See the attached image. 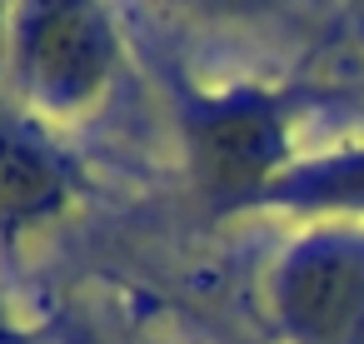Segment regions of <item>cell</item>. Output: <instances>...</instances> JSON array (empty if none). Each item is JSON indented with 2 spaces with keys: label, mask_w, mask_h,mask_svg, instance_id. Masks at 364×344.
I'll list each match as a JSON object with an SVG mask.
<instances>
[{
  "label": "cell",
  "mask_w": 364,
  "mask_h": 344,
  "mask_svg": "<svg viewBox=\"0 0 364 344\" xmlns=\"http://www.w3.org/2000/svg\"><path fill=\"white\" fill-rule=\"evenodd\" d=\"M190 150H195L200 180L215 195H225V200L264 195L279 180L274 170L284 160V120L259 95L220 100V105H210V110L195 115Z\"/></svg>",
  "instance_id": "obj_3"
},
{
  "label": "cell",
  "mask_w": 364,
  "mask_h": 344,
  "mask_svg": "<svg viewBox=\"0 0 364 344\" xmlns=\"http://www.w3.org/2000/svg\"><path fill=\"white\" fill-rule=\"evenodd\" d=\"M215 6H235V11H245V6H259V0H215Z\"/></svg>",
  "instance_id": "obj_6"
},
{
  "label": "cell",
  "mask_w": 364,
  "mask_h": 344,
  "mask_svg": "<svg viewBox=\"0 0 364 344\" xmlns=\"http://www.w3.org/2000/svg\"><path fill=\"white\" fill-rule=\"evenodd\" d=\"M274 309L299 344H364V220L304 235L274 269Z\"/></svg>",
  "instance_id": "obj_1"
},
{
  "label": "cell",
  "mask_w": 364,
  "mask_h": 344,
  "mask_svg": "<svg viewBox=\"0 0 364 344\" xmlns=\"http://www.w3.org/2000/svg\"><path fill=\"white\" fill-rule=\"evenodd\" d=\"M6 6H11V0H0V11H6Z\"/></svg>",
  "instance_id": "obj_7"
},
{
  "label": "cell",
  "mask_w": 364,
  "mask_h": 344,
  "mask_svg": "<svg viewBox=\"0 0 364 344\" xmlns=\"http://www.w3.org/2000/svg\"><path fill=\"white\" fill-rule=\"evenodd\" d=\"M264 200L274 205H294V210H314V215H344V220H364V145L359 150H339L324 155L294 175H279Z\"/></svg>",
  "instance_id": "obj_5"
},
{
  "label": "cell",
  "mask_w": 364,
  "mask_h": 344,
  "mask_svg": "<svg viewBox=\"0 0 364 344\" xmlns=\"http://www.w3.org/2000/svg\"><path fill=\"white\" fill-rule=\"evenodd\" d=\"M65 190L60 155L11 110H0V230L46 215Z\"/></svg>",
  "instance_id": "obj_4"
},
{
  "label": "cell",
  "mask_w": 364,
  "mask_h": 344,
  "mask_svg": "<svg viewBox=\"0 0 364 344\" xmlns=\"http://www.w3.org/2000/svg\"><path fill=\"white\" fill-rule=\"evenodd\" d=\"M16 65L41 105H85L115 65V36L100 0H16Z\"/></svg>",
  "instance_id": "obj_2"
}]
</instances>
